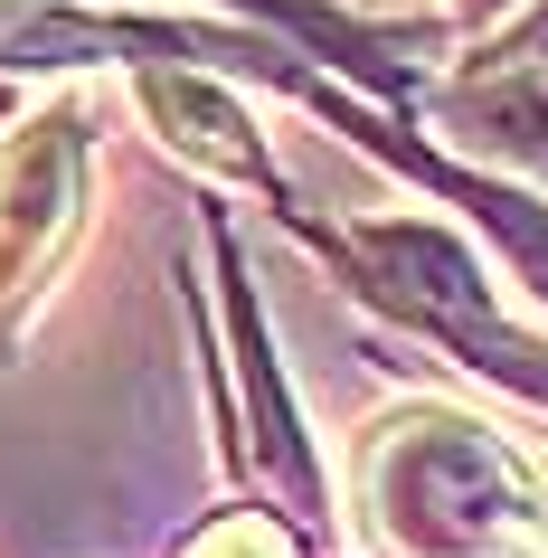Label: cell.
Wrapping results in <instances>:
<instances>
[{
  "instance_id": "2",
  "label": "cell",
  "mask_w": 548,
  "mask_h": 558,
  "mask_svg": "<svg viewBox=\"0 0 548 558\" xmlns=\"http://www.w3.org/2000/svg\"><path fill=\"white\" fill-rule=\"evenodd\" d=\"M76 171H86L76 114H38L29 133L0 143V313L48 275L58 236L76 228Z\"/></svg>"
},
{
  "instance_id": "1",
  "label": "cell",
  "mask_w": 548,
  "mask_h": 558,
  "mask_svg": "<svg viewBox=\"0 0 548 558\" xmlns=\"http://www.w3.org/2000/svg\"><path fill=\"white\" fill-rule=\"evenodd\" d=\"M369 511L406 558H501L539 530L529 473L463 416H406L378 436Z\"/></svg>"
},
{
  "instance_id": "3",
  "label": "cell",
  "mask_w": 548,
  "mask_h": 558,
  "mask_svg": "<svg viewBox=\"0 0 548 558\" xmlns=\"http://www.w3.org/2000/svg\"><path fill=\"white\" fill-rule=\"evenodd\" d=\"M143 105H151V123H161L190 161H208V171H256V133H246V114H236L218 86L151 66V76H143Z\"/></svg>"
},
{
  "instance_id": "4",
  "label": "cell",
  "mask_w": 548,
  "mask_h": 558,
  "mask_svg": "<svg viewBox=\"0 0 548 558\" xmlns=\"http://www.w3.org/2000/svg\"><path fill=\"white\" fill-rule=\"evenodd\" d=\"M190 558H293V539L265 511H228V521H208L199 539H190Z\"/></svg>"
}]
</instances>
